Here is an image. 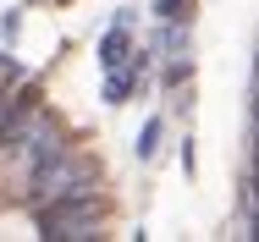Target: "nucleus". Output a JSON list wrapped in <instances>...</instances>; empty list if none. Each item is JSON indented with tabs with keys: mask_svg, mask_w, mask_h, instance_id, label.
I'll list each match as a JSON object with an SVG mask.
<instances>
[{
	"mask_svg": "<svg viewBox=\"0 0 259 242\" xmlns=\"http://www.w3.org/2000/svg\"><path fill=\"white\" fill-rule=\"evenodd\" d=\"M61 127H55L45 110H17V121H11V132L0 138V165L6 171H17L22 182L50 160V154H61Z\"/></svg>",
	"mask_w": 259,
	"mask_h": 242,
	"instance_id": "nucleus-1",
	"label": "nucleus"
},
{
	"mask_svg": "<svg viewBox=\"0 0 259 242\" xmlns=\"http://www.w3.org/2000/svg\"><path fill=\"white\" fill-rule=\"evenodd\" d=\"M22 193L33 198V204H55V198H83L94 193V165L83 160V154H72V149H61L50 154L33 176H28V187Z\"/></svg>",
	"mask_w": 259,
	"mask_h": 242,
	"instance_id": "nucleus-2",
	"label": "nucleus"
},
{
	"mask_svg": "<svg viewBox=\"0 0 259 242\" xmlns=\"http://www.w3.org/2000/svg\"><path fill=\"white\" fill-rule=\"evenodd\" d=\"M94 220H100L94 193L39 204V237H50V242H89V237H94Z\"/></svg>",
	"mask_w": 259,
	"mask_h": 242,
	"instance_id": "nucleus-3",
	"label": "nucleus"
},
{
	"mask_svg": "<svg viewBox=\"0 0 259 242\" xmlns=\"http://www.w3.org/2000/svg\"><path fill=\"white\" fill-rule=\"evenodd\" d=\"M100 66H105V72H116V66H127V11H116V22H110V33L100 39Z\"/></svg>",
	"mask_w": 259,
	"mask_h": 242,
	"instance_id": "nucleus-4",
	"label": "nucleus"
},
{
	"mask_svg": "<svg viewBox=\"0 0 259 242\" xmlns=\"http://www.w3.org/2000/svg\"><path fill=\"white\" fill-rule=\"evenodd\" d=\"M133 83H138V66H133V72H127V66L105 72V105H121V99L133 94Z\"/></svg>",
	"mask_w": 259,
	"mask_h": 242,
	"instance_id": "nucleus-5",
	"label": "nucleus"
},
{
	"mask_svg": "<svg viewBox=\"0 0 259 242\" xmlns=\"http://www.w3.org/2000/svg\"><path fill=\"white\" fill-rule=\"evenodd\" d=\"M155 50H165V55L177 61V55L188 50V28H182V22H165V28L155 33Z\"/></svg>",
	"mask_w": 259,
	"mask_h": 242,
	"instance_id": "nucleus-6",
	"label": "nucleus"
},
{
	"mask_svg": "<svg viewBox=\"0 0 259 242\" xmlns=\"http://www.w3.org/2000/svg\"><path fill=\"white\" fill-rule=\"evenodd\" d=\"M160 132H165V127H160V116H149V121H144V132H138V160H155L160 154Z\"/></svg>",
	"mask_w": 259,
	"mask_h": 242,
	"instance_id": "nucleus-7",
	"label": "nucleus"
},
{
	"mask_svg": "<svg viewBox=\"0 0 259 242\" xmlns=\"http://www.w3.org/2000/svg\"><path fill=\"white\" fill-rule=\"evenodd\" d=\"M155 17L160 22H182L188 17V0H155Z\"/></svg>",
	"mask_w": 259,
	"mask_h": 242,
	"instance_id": "nucleus-8",
	"label": "nucleus"
},
{
	"mask_svg": "<svg viewBox=\"0 0 259 242\" xmlns=\"http://www.w3.org/2000/svg\"><path fill=\"white\" fill-rule=\"evenodd\" d=\"M11 121H17V105H11V99H6V94H0V138L11 132Z\"/></svg>",
	"mask_w": 259,
	"mask_h": 242,
	"instance_id": "nucleus-9",
	"label": "nucleus"
}]
</instances>
